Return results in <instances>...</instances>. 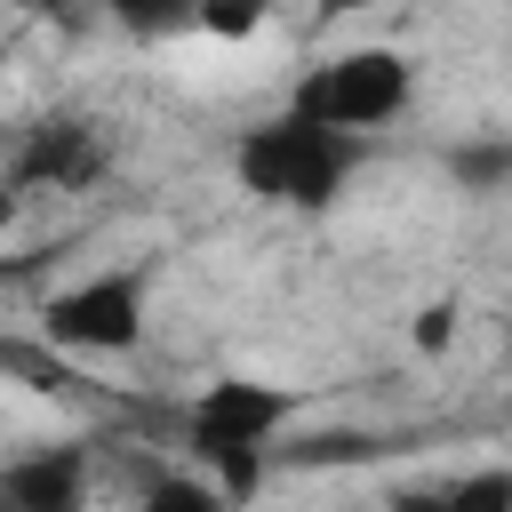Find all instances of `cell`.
Wrapping results in <instances>:
<instances>
[{"mask_svg": "<svg viewBox=\"0 0 512 512\" xmlns=\"http://www.w3.org/2000/svg\"><path fill=\"white\" fill-rule=\"evenodd\" d=\"M96 16H112V24H120V32H136V40L192 32V0H96Z\"/></svg>", "mask_w": 512, "mask_h": 512, "instance_id": "obj_9", "label": "cell"}, {"mask_svg": "<svg viewBox=\"0 0 512 512\" xmlns=\"http://www.w3.org/2000/svg\"><path fill=\"white\" fill-rule=\"evenodd\" d=\"M384 440L376 432H312L304 448H288V464H368Z\"/></svg>", "mask_w": 512, "mask_h": 512, "instance_id": "obj_11", "label": "cell"}, {"mask_svg": "<svg viewBox=\"0 0 512 512\" xmlns=\"http://www.w3.org/2000/svg\"><path fill=\"white\" fill-rule=\"evenodd\" d=\"M0 72H8V56H0Z\"/></svg>", "mask_w": 512, "mask_h": 512, "instance_id": "obj_16", "label": "cell"}, {"mask_svg": "<svg viewBox=\"0 0 512 512\" xmlns=\"http://www.w3.org/2000/svg\"><path fill=\"white\" fill-rule=\"evenodd\" d=\"M296 392L288 384H264V376H216L192 416H184V448L192 464H208L216 480V504H248L264 488V448L296 424Z\"/></svg>", "mask_w": 512, "mask_h": 512, "instance_id": "obj_2", "label": "cell"}, {"mask_svg": "<svg viewBox=\"0 0 512 512\" xmlns=\"http://www.w3.org/2000/svg\"><path fill=\"white\" fill-rule=\"evenodd\" d=\"M448 184L456 192H472V200H496L504 184H512V136H456L448 144Z\"/></svg>", "mask_w": 512, "mask_h": 512, "instance_id": "obj_7", "label": "cell"}, {"mask_svg": "<svg viewBox=\"0 0 512 512\" xmlns=\"http://www.w3.org/2000/svg\"><path fill=\"white\" fill-rule=\"evenodd\" d=\"M512 496V480L504 472H480V480H456L448 488V512H480V504H504Z\"/></svg>", "mask_w": 512, "mask_h": 512, "instance_id": "obj_13", "label": "cell"}, {"mask_svg": "<svg viewBox=\"0 0 512 512\" xmlns=\"http://www.w3.org/2000/svg\"><path fill=\"white\" fill-rule=\"evenodd\" d=\"M144 304H152V272H144V264H104V272L64 280V288L40 304V328H48V344H64V352L112 360V352H136V344H144Z\"/></svg>", "mask_w": 512, "mask_h": 512, "instance_id": "obj_4", "label": "cell"}, {"mask_svg": "<svg viewBox=\"0 0 512 512\" xmlns=\"http://www.w3.org/2000/svg\"><path fill=\"white\" fill-rule=\"evenodd\" d=\"M16 208H24V192H16V184H0V232L16 224Z\"/></svg>", "mask_w": 512, "mask_h": 512, "instance_id": "obj_14", "label": "cell"}, {"mask_svg": "<svg viewBox=\"0 0 512 512\" xmlns=\"http://www.w3.org/2000/svg\"><path fill=\"white\" fill-rule=\"evenodd\" d=\"M320 16H360V8H376V0H312Z\"/></svg>", "mask_w": 512, "mask_h": 512, "instance_id": "obj_15", "label": "cell"}, {"mask_svg": "<svg viewBox=\"0 0 512 512\" xmlns=\"http://www.w3.org/2000/svg\"><path fill=\"white\" fill-rule=\"evenodd\" d=\"M264 24H272V0H192V32H208V40H224V48L256 40Z\"/></svg>", "mask_w": 512, "mask_h": 512, "instance_id": "obj_8", "label": "cell"}, {"mask_svg": "<svg viewBox=\"0 0 512 512\" xmlns=\"http://www.w3.org/2000/svg\"><path fill=\"white\" fill-rule=\"evenodd\" d=\"M296 112L328 120V128H352V136H376L392 128L408 104H416V56L408 48H344L328 64H312L296 88H288Z\"/></svg>", "mask_w": 512, "mask_h": 512, "instance_id": "obj_3", "label": "cell"}, {"mask_svg": "<svg viewBox=\"0 0 512 512\" xmlns=\"http://www.w3.org/2000/svg\"><path fill=\"white\" fill-rule=\"evenodd\" d=\"M0 496L16 504V512H72L80 496H88V448H40V456H16V464H0Z\"/></svg>", "mask_w": 512, "mask_h": 512, "instance_id": "obj_6", "label": "cell"}, {"mask_svg": "<svg viewBox=\"0 0 512 512\" xmlns=\"http://www.w3.org/2000/svg\"><path fill=\"white\" fill-rule=\"evenodd\" d=\"M456 328H464V304H456V296H432V304L408 312V344H416L424 360H440V352L456 344Z\"/></svg>", "mask_w": 512, "mask_h": 512, "instance_id": "obj_10", "label": "cell"}, {"mask_svg": "<svg viewBox=\"0 0 512 512\" xmlns=\"http://www.w3.org/2000/svg\"><path fill=\"white\" fill-rule=\"evenodd\" d=\"M104 168H112L104 128L80 120V112H56V120L24 128L16 160H8V184H16V192H88Z\"/></svg>", "mask_w": 512, "mask_h": 512, "instance_id": "obj_5", "label": "cell"}, {"mask_svg": "<svg viewBox=\"0 0 512 512\" xmlns=\"http://www.w3.org/2000/svg\"><path fill=\"white\" fill-rule=\"evenodd\" d=\"M144 504H160V512H200V504H216V480H200V472H160V480H144Z\"/></svg>", "mask_w": 512, "mask_h": 512, "instance_id": "obj_12", "label": "cell"}, {"mask_svg": "<svg viewBox=\"0 0 512 512\" xmlns=\"http://www.w3.org/2000/svg\"><path fill=\"white\" fill-rule=\"evenodd\" d=\"M360 160H368V136L328 128V120H312V112H296V104H288L280 120L240 128V144H232L240 192H256V200H272V208H304V216L336 208Z\"/></svg>", "mask_w": 512, "mask_h": 512, "instance_id": "obj_1", "label": "cell"}]
</instances>
